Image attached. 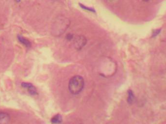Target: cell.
<instances>
[{
	"instance_id": "cell-1",
	"label": "cell",
	"mask_w": 166,
	"mask_h": 124,
	"mask_svg": "<svg viewBox=\"0 0 166 124\" xmlns=\"http://www.w3.org/2000/svg\"><path fill=\"white\" fill-rule=\"evenodd\" d=\"M70 20L65 17H59L55 20L53 26V32L55 36H61L70 25Z\"/></svg>"
},
{
	"instance_id": "cell-2",
	"label": "cell",
	"mask_w": 166,
	"mask_h": 124,
	"mask_svg": "<svg viewBox=\"0 0 166 124\" xmlns=\"http://www.w3.org/2000/svg\"><path fill=\"white\" fill-rule=\"evenodd\" d=\"M84 79L80 76H75L70 80L68 89L70 92L73 95L80 93L84 88Z\"/></svg>"
},
{
	"instance_id": "cell-3",
	"label": "cell",
	"mask_w": 166,
	"mask_h": 124,
	"mask_svg": "<svg viewBox=\"0 0 166 124\" xmlns=\"http://www.w3.org/2000/svg\"><path fill=\"white\" fill-rule=\"evenodd\" d=\"M73 43L75 47L77 49L80 50L84 47V46L86 44V38H85L84 36H78L74 38Z\"/></svg>"
},
{
	"instance_id": "cell-4",
	"label": "cell",
	"mask_w": 166,
	"mask_h": 124,
	"mask_svg": "<svg viewBox=\"0 0 166 124\" xmlns=\"http://www.w3.org/2000/svg\"><path fill=\"white\" fill-rule=\"evenodd\" d=\"M21 86L25 88H27L28 92L31 95H35L37 94V89L35 87L33 86L31 83H21Z\"/></svg>"
},
{
	"instance_id": "cell-5",
	"label": "cell",
	"mask_w": 166,
	"mask_h": 124,
	"mask_svg": "<svg viewBox=\"0 0 166 124\" xmlns=\"http://www.w3.org/2000/svg\"><path fill=\"white\" fill-rule=\"evenodd\" d=\"M10 120L9 115L6 112H0V124H8Z\"/></svg>"
},
{
	"instance_id": "cell-6",
	"label": "cell",
	"mask_w": 166,
	"mask_h": 124,
	"mask_svg": "<svg viewBox=\"0 0 166 124\" xmlns=\"http://www.w3.org/2000/svg\"><path fill=\"white\" fill-rule=\"evenodd\" d=\"M17 38H18L19 41L26 47L29 48L31 46V42L28 39L25 38L20 34L18 35Z\"/></svg>"
},
{
	"instance_id": "cell-7",
	"label": "cell",
	"mask_w": 166,
	"mask_h": 124,
	"mask_svg": "<svg viewBox=\"0 0 166 124\" xmlns=\"http://www.w3.org/2000/svg\"><path fill=\"white\" fill-rule=\"evenodd\" d=\"M62 121L61 116L60 115H57L54 116L51 120V122L53 124H59L61 123Z\"/></svg>"
},
{
	"instance_id": "cell-8",
	"label": "cell",
	"mask_w": 166,
	"mask_h": 124,
	"mask_svg": "<svg viewBox=\"0 0 166 124\" xmlns=\"http://www.w3.org/2000/svg\"><path fill=\"white\" fill-rule=\"evenodd\" d=\"M128 98H127V101L129 104H132L133 103L135 100V96L134 95L133 93L131 90H129L128 92Z\"/></svg>"
},
{
	"instance_id": "cell-9",
	"label": "cell",
	"mask_w": 166,
	"mask_h": 124,
	"mask_svg": "<svg viewBox=\"0 0 166 124\" xmlns=\"http://www.w3.org/2000/svg\"><path fill=\"white\" fill-rule=\"evenodd\" d=\"M161 29H156L153 32V34H152V37H155L156 36H157L159 33H160V32H161Z\"/></svg>"
},
{
	"instance_id": "cell-10",
	"label": "cell",
	"mask_w": 166,
	"mask_h": 124,
	"mask_svg": "<svg viewBox=\"0 0 166 124\" xmlns=\"http://www.w3.org/2000/svg\"><path fill=\"white\" fill-rule=\"evenodd\" d=\"M73 38V36L72 34H68L67 36V39L68 40H71Z\"/></svg>"
},
{
	"instance_id": "cell-11",
	"label": "cell",
	"mask_w": 166,
	"mask_h": 124,
	"mask_svg": "<svg viewBox=\"0 0 166 124\" xmlns=\"http://www.w3.org/2000/svg\"><path fill=\"white\" fill-rule=\"evenodd\" d=\"M15 1L17 2H18V3H19V2H20L21 1V0H15Z\"/></svg>"
},
{
	"instance_id": "cell-12",
	"label": "cell",
	"mask_w": 166,
	"mask_h": 124,
	"mask_svg": "<svg viewBox=\"0 0 166 124\" xmlns=\"http://www.w3.org/2000/svg\"><path fill=\"white\" fill-rule=\"evenodd\" d=\"M143 1L145 2H148L149 1H150V0H143Z\"/></svg>"
}]
</instances>
